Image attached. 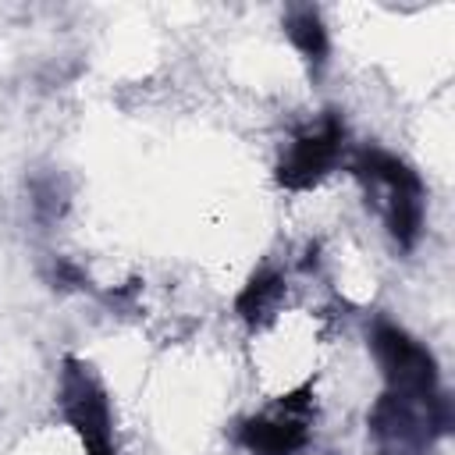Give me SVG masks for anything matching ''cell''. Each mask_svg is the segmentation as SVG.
<instances>
[{"label":"cell","mask_w":455,"mask_h":455,"mask_svg":"<svg viewBox=\"0 0 455 455\" xmlns=\"http://www.w3.org/2000/svg\"><path fill=\"white\" fill-rule=\"evenodd\" d=\"M281 295H284V277L267 267V270H256L249 277V284L238 291L235 309H238V316L245 323H263L274 313V306L281 302Z\"/></svg>","instance_id":"7"},{"label":"cell","mask_w":455,"mask_h":455,"mask_svg":"<svg viewBox=\"0 0 455 455\" xmlns=\"http://www.w3.org/2000/svg\"><path fill=\"white\" fill-rule=\"evenodd\" d=\"M352 174L359 178L366 203L377 206L391 242L398 249H416L419 235H423V220H427V188L423 178L395 153L377 149V146H363L352 153Z\"/></svg>","instance_id":"2"},{"label":"cell","mask_w":455,"mask_h":455,"mask_svg":"<svg viewBox=\"0 0 455 455\" xmlns=\"http://www.w3.org/2000/svg\"><path fill=\"white\" fill-rule=\"evenodd\" d=\"M370 348L384 373V391L366 412L373 455H430L451 427L434 352L391 320L370 327Z\"/></svg>","instance_id":"1"},{"label":"cell","mask_w":455,"mask_h":455,"mask_svg":"<svg viewBox=\"0 0 455 455\" xmlns=\"http://www.w3.org/2000/svg\"><path fill=\"white\" fill-rule=\"evenodd\" d=\"M60 409L75 427L85 455H114V419L107 391L96 373L75 355H68L60 370Z\"/></svg>","instance_id":"4"},{"label":"cell","mask_w":455,"mask_h":455,"mask_svg":"<svg viewBox=\"0 0 455 455\" xmlns=\"http://www.w3.org/2000/svg\"><path fill=\"white\" fill-rule=\"evenodd\" d=\"M313 437V387L284 395L274 409L249 416L238 427V444L249 455H299Z\"/></svg>","instance_id":"5"},{"label":"cell","mask_w":455,"mask_h":455,"mask_svg":"<svg viewBox=\"0 0 455 455\" xmlns=\"http://www.w3.org/2000/svg\"><path fill=\"white\" fill-rule=\"evenodd\" d=\"M345 156V121L338 110H323L313 124H306L277 160V185L288 192L313 188L327 178Z\"/></svg>","instance_id":"3"},{"label":"cell","mask_w":455,"mask_h":455,"mask_svg":"<svg viewBox=\"0 0 455 455\" xmlns=\"http://www.w3.org/2000/svg\"><path fill=\"white\" fill-rule=\"evenodd\" d=\"M284 36L291 39V46L302 53V60L313 71H320L327 64L331 39H327V25H323V18H320L316 7H309V4L288 7V14H284Z\"/></svg>","instance_id":"6"}]
</instances>
